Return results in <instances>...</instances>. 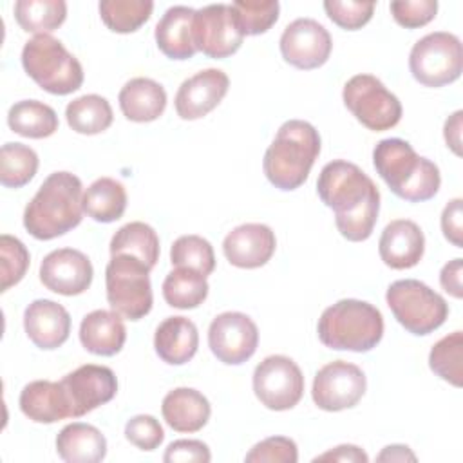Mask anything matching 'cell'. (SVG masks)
Masks as SVG:
<instances>
[{"mask_svg":"<svg viewBox=\"0 0 463 463\" xmlns=\"http://www.w3.org/2000/svg\"><path fill=\"white\" fill-rule=\"evenodd\" d=\"M56 452L67 463H98L107 456V439L94 425L74 421L58 432Z\"/></svg>","mask_w":463,"mask_h":463,"instance_id":"83f0119b","label":"cell"},{"mask_svg":"<svg viewBox=\"0 0 463 463\" xmlns=\"http://www.w3.org/2000/svg\"><path fill=\"white\" fill-rule=\"evenodd\" d=\"M81 206L96 222H114L123 217L127 208L125 186L112 177H99L83 194Z\"/></svg>","mask_w":463,"mask_h":463,"instance_id":"f1b7e54d","label":"cell"},{"mask_svg":"<svg viewBox=\"0 0 463 463\" xmlns=\"http://www.w3.org/2000/svg\"><path fill=\"white\" fill-rule=\"evenodd\" d=\"M317 194L335 212L340 235L351 242L371 237L380 212V192L373 179L354 163L335 159L318 175Z\"/></svg>","mask_w":463,"mask_h":463,"instance_id":"6da1fadb","label":"cell"},{"mask_svg":"<svg viewBox=\"0 0 463 463\" xmlns=\"http://www.w3.org/2000/svg\"><path fill=\"white\" fill-rule=\"evenodd\" d=\"M409 69L414 80L425 87L436 89L456 81L463 71L459 38L447 31L425 34L411 49Z\"/></svg>","mask_w":463,"mask_h":463,"instance_id":"9c48e42d","label":"cell"},{"mask_svg":"<svg viewBox=\"0 0 463 463\" xmlns=\"http://www.w3.org/2000/svg\"><path fill=\"white\" fill-rule=\"evenodd\" d=\"M83 186L71 172H52L24 210V228L38 241L65 235L81 222Z\"/></svg>","mask_w":463,"mask_h":463,"instance_id":"7a4b0ae2","label":"cell"},{"mask_svg":"<svg viewBox=\"0 0 463 463\" xmlns=\"http://www.w3.org/2000/svg\"><path fill=\"white\" fill-rule=\"evenodd\" d=\"M230 78L221 69H204L190 76L177 89L174 105L181 119L194 121L212 112L226 96Z\"/></svg>","mask_w":463,"mask_h":463,"instance_id":"ac0fdd59","label":"cell"},{"mask_svg":"<svg viewBox=\"0 0 463 463\" xmlns=\"http://www.w3.org/2000/svg\"><path fill=\"white\" fill-rule=\"evenodd\" d=\"M38 170V154L24 143H5L0 150V183L5 188L25 186Z\"/></svg>","mask_w":463,"mask_h":463,"instance_id":"e575fe53","label":"cell"},{"mask_svg":"<svg viewBox=\"0 0 463 463\" xmlns=\"http://www.w3.org/2000/svg\"><path fill=\"white\" fill-rule=\"evenodd\" d=\"M317 333L329 349L367 353L383 336V317L365 300L342 298L322 311Z\"/></svg>","mask_w":463,"mask_h":463,"instance_id":"5b68a950","label":"cell"},{"mask_svg":"<svg viewBox=\"0 0 463 463\" xmlns=\"http://www.w3.org/2000/svg\"><path fill=\"white\" fill-rule=\"evenodd\" d=\"M253 392L266 409H293L304 394V374L289 356H266L253 371Z\"/></svg>","mask_w":463,"mask_h":463,"instance_id":"8fae6325","label":"cell"},{"mask_svg":"<svg viewBox=\"0 0 463 463\" xmlns=\"http://www.w3.org/2000/svg\"><path fill=\"white\" fill-rule=\"evenodd\" d=\"M22 65L43 90L67 96L83 83V69L60 40L51 34H34L22 49Z\"/></svg>","mask_w":463,"mask_h":463,"instance_id":"8992f818","label":"cell"},{"mask_svg":"<svg viewBox=\"0 0 463 463\" xmlns=\"http://www.w3.org/2000/svg\"><path fill=\"white\" fill-rule=\"evenodd\" d=\"M385 300L398 324L416 336L436 331L449 317L445 298L416 279L392 282L387 288Z\"/></svg>","mask_w":463,"mask_h":463,"instance_id":"52a82bcc","label":"cell"},{"mask_svg":"<svg viewBox=\"0 0 463 463\" xmlns=\"http://www.w3.org/2000/svg\"><path fill=\"white\" fill-rule=\"evenodd\" d=\"M150 268L132 255H112L105 268L107 300L118 315L139 320L152 309Z\"/></svg>","mask_w":463,"mask_h":463,"instance_id":"ba28073f","label":"cell"},{"mask_svg":"<svg viewBox=\"0 0 463 463\" xmlns=\"http://www.w3.org/2000/svg\"><path fill=\"white\" fill-rule=\"evenodd\" d=\"M208 345L219 362L226 365H241L255 354L259 329L248 315L226 311L212 320Z\"/></svg>","mask_w":463,"mask_h":463,"instance_id":"5bb4252c","label":"cell"},{"mask_svg":"<svg viewBox=\"0 0 463 463\" xmlns=\"http://www.w3.org/2000/svg\"><path fill=\"white\" fill-rule=\"evenodd\" d=\"M125 438L136 445L139 450H156L163 439H165V430L161 423L150 416V414H137L132 416L127 425H125Z\"/></svg>","mask_w":463,"mask_h":463,"instance_id":"7bdbcfd3","label":"cell"},{"mask_svg":"<svg viewBox=\"0 0 463 463\" xmlns=\"http://www.w3.org/2000/svg\"><path fill=\"white\" fill-rule=\"evenodd\" d=\"M199 347V333L195 324L186 317L165 318L154 335V349L157 356L170 365L190 362Z\"/></svg>","mask_w":463,"mask_h":463,"instance_id":"d4e9b609","label":"cell"},{"mask_svg":"<svg viewBox=\"0 0 463 463\" xmlns=\"http://www.w3.org/2000/svg\"><path fill=\"white\" fill-rule=\"evenodd\" d=\"M208 280L203 273L188 268L172 269L163 280V298L177 309H194L208 297Z\"/></svg>","mask_w":463,"mask_h":463,"instance_id":"1f68e13d","label":"cell"},{"mask_svg":"<svg viewBox=\"0 0 463 463\" xmlns=\"http://www.w3.org/2000/svg\"><path fill=\"white\" fill-rule=\"evenodd\" d=\"M29 260H31L29 251L20 239L7 233L0 237V266H2L0 291H7L11 286H16L24 279L29 268Z\"/></svg>","mask_w":463,"mask_h":463,"instance_id":"ab89813d","label":"cell"},{"mask_svg":"<svg viewBox=\"0 0 463 463\" xmlns=\"http://www.w3.org/2000/svg\"><path fill=\"white\" fill-rule=\"evenodd\" d=\"M378 461H416V456L407 445H387L376 458Z\"/></svg>","mask_w":463,"mask_h":463,"instance_id":"f907efd6","label":"cell"},{"mask_svg":"<svg viewBox=\"0 0 463 463\" xmlns=\"http://www.w3.org/2000/svg\"><path fill=\"white\" fill-rule=\"evenodd\" d=\"M14 18L25 33L49 34L65 22L67 4L63 0H18Z\"/></svg>","mask_w":463,"mask_h":463,"instance_id":"836d02e7","label":"cell"},{"mask_svg":"<svg viewBox=\"0 0 463 463\" xmlns=\"http://www.w3.org/2000/svg\"><path fill=\"white\" fill-rule=\"evenodd\" d=\"M71 407V418H81L110 402L118 392V380L110 367L87 364L60 380Z\"/></svg>","mask_w":463,"mask_h":463,"instance_id":"9a60e30c","label":"cell"},{"mask_svg":"<svg viewBox=\"0 0 463 463\" xmlns=\"http://www.w3.org/2000/svg\"><path fill=\"white\" fill-rule=\"evenodd\" d=\"M161 414L170 429L177 432H197L208 423L212 407L199 391L177 387L163 398Z\"/></svg>","mask_w":463,"mask_h":463,"instance_id":"cb8c5ba5","label":"cell"},{"mask_svg":"<svg viewBox=\"0 0 463 463\" xmlns=\"http://www.w3.org/2000/svg\"><path fill=\"white\" fill-rule=\"evenodd\" d=\"M318 154V130L307 121L289 119L280 125L264 154V175L279 190H297L306 183Z\"/></svg>","mask_w":463,"mask_h":463,"instance_id":"277c9868","label":"cell"},{"mask_svg":"<svg viewBox=\"0 0 463 463\" xmlns=\"http://www.w3.org/2000/svg\"><path fill=\"white\" fill-rule=\"evenodd\" d=\"M313 461H349V463H367L369 456L356 445H338L317 456Z\"/></svg>","mask_w":463,"mask_h":463,"instance_id":"c3c4849f","label":"cell"},{"mask_svg":"<svg viewBox=\"0 0 463 463\" xmlns=\"http://www.w3.org/2000/svg\"><path fill=\"white\" fill-rule=\"evenodd\" d=\"M378 251L383 264L392 269L414 268L425 251L423 232L411 219H394L383 228Z\"/></svg>","mask_w":463,"mask_h":463,"instance_id":"44dd1931","label":"cell"},{"mask_svg":"<svg viewBox=\"0 0 463 463\" xmlns=\"http://www.w3.org/2000/svg\"><path fill=\"white\" fill-rule=\"evenodd\" d=\"M192 31L195 49L215 60L235 54L244 40L228 4H212L195 11Z\"/></svg>","mask_w":463,"mask_h":463,"instance_id":"4fadbf2b","label":"cell"},{"mask_svg":"<svg viewBox=\"0 0 463 463\" xmlns=\"http://www.w3.org/2000/svg\"><path fill=\"white\" fill-rule=\"evenodd\" d=\"M342 99L356 121L369 130H389L402 119L400 99L373 74L349 78L344 85Z\"/></svg>","mask_w":463,"mask_h":463,"instance_id":"30bf717a","label":"cell"},{"mask_svg":"<svg viewBox=\"0 0 463 463\" xmlns=\"http://www.w3.org/2000/svg\"><path fill=\"white\" fill-rule=\"evenodd\" d=\"M324 9L331 22L347 31L362 29L374 13V2L354 0H326Z\"/></svg>","mask_w":463,"mask_h":463,"instance_id":"60d3db41","label":"cell"},{"mask_svg":"<svg viewBox=\"0 0 463 463\" xmlns=\"http://www.w3.org/2000/svg\"><path fill=\"white\" fill-rule=\"evenodd\" d=\"M367 380L364 371L345 360H335L318 369L313 380L311 396L318 409L338 412L354 407L365 394Z\"/></svg>","mask_w":463,"mask_h":463,"instance_id":"7c38bea8","label":"cell"},{"mask_svg":"<svg viewBox=\"0 0 463 463\" xmlns=\"http://www.w3.org/2000/svg\"><path fill=\"white\" fill-rule=\"evenodd\" d=\"M24 329L36 347L45 351L58 349L69 338L71 315L61 304L49 298H38L24 311Z\"/></svg>","mask_w":463,"mask_h":463,"instance_id":"ffe728a7","label":"cell"},{"mask_svg":"<svg viewBox=\"0 0 463 463\" xmlns=\"http://www.w3.org/2000/svg\"><path fill=\"white\" fill-rule=\"evenodd\" d=\"M92 264L85 253L74 248H60L47 253L40 264L42 284L58 295L74 297L89 289Z\"/></svg>","mask_w":463,"mask_h":463,"instance_id":"e0dca14e","label":"cell"},{"mask_svg":"<svg viewBox=\"0 0 463 463\" xmlns=\"http://www.w3.org/2000/svg\"><path fill=\"white\" fill-rule=\"evenodd\" d=\"M396 24L405 29H416L427 25L438 11L436 0H394L389 5Z\"/></svg>","mask_w":463,"mask_h":463,"instance_id":"ee69618b","label":"cell"},{"mask_svg":"<svg viewBox=\"0 0 463 463\" xmlns=\"http://www.w3.org/2000/svg\"><path fill=\"white\" fill-rule=\"evenodd\" d=\"M331 49V34L313 18L293 20L280 36L282 58L302 71L322 67L329 60Z\"/></svg>","mask_w":463,"mask_h":463,"instance_id":"2e32d148","label":"cell"},{"mask_svg":"<svg viewBox=\"0 0 463 463\" xmlns=\"http://www.w3.org/2000/svg\"><path fill=\"white\" fill-rule=\"evenodd\" d=\"M194 14L186 5H174L165 11L156 25V43L159 51L170 60H188L197 49L194 45Z\"/></svg>","mask_w":463,"mask_h":463,"instance_id":"603a6c76","label":"cell"},{"mask_svg":"<svg viewBox=\"0 0 463 463\" xmlns=\"http://www.w3.org/2000/svg\"><path fill=\"white\" fill-rule=\"evenodd\" d=\"M18 405L36 423H54L71 418V407L60 382L34 380L27 383L20 392Z\"/></svg>","mask_w":463,"mask_h":463,"instance_id":"484cf974","label":"cell"},{"mask_svg":"<svg viewBox=\"0 0 463 463\" xmlns=\"http://www.w3.org/2000/svg\"><path fill=\"white\" fill-rule=\"evenodd\" d=\"M230 5L244 36L262 34L279 20L280 4L277 0H237Z\"/></svg>","mask_w":463,"mask_h":463,"instance_id":"f35d334b","label":"cell"},{"mask_svg":"<svg viewBox=\"0 0 463 463\" xmlns=\"http://www.w3.org/2000/svg\"><path fill=\"white\" fill-rule=\"evenodd\" d=\"M461 199H452L441 213V230L449 242H452L456 248L463 246L461 235H463V210H461Z\"/></svg>","mask_w":463,"mask_h":463,"instance_id":"bcb514c9","label":"cell"},{"mask_svg":"<svg viewBox=\"0 0 463 463\" xmlns=\"http://www.w3.org/2000/svg\"><path fill=\"white\" fill-rule=\"evenodd\" d=\"M461 110H456L443 127V136L447 141V146H450V150L456 156H461Z\"/></svg>","mask_w":463,"mask_h":463,"instance_id":"681fc988","label":"cell"},{"mask_svg":"<svg viewBox=\"0 0 463 463\" xmlns=\"http://www.w3.org/2000/svg\"><path fill=\"white\" fill-rule=\"evenodd\" d=\"M212 459L210 449L199 439H175L163 456L166 463H208Z\"/></svg>","mask_w":463,"mask_h":463,"instance_id":"f6af8a7d","label":"cell"},{"mask_svg":"<svg viewBox=\"0 0 463 463\" xmlns=\"http://www.w3.org/2000/svg\"><path fill=\"white\" fill-rule=\"evenodd\" d=\"M373 165L394 195L409 203H423L432 199L441 184V175L427 157L400 137H387L376 143L373 150Z\"/></svg>","mask_w":463,"mask_h":463,"instance_id":"3957f363","label":"cell"},{"mask_svg":"<svg viewBox=\"0 0 463 463\" xmlns=\"http://www.w3.org/2000/svg\"><path fill=\"white\" fill-rule=\"evenodd\" d=\"M277 239L269 226L246 222L233 228L222 242L224 257L232 266L255 269L264 266L275 253Z\"/></svg>","mask_w":463,"mask_h":463,"instance_id":"d6986e66","label":"cell"},{"mask_svg":"<svg viewBox=\"0 0 463 463\" xmlns=\"http://www.w3.org/2000/svg\"><path fill=\"white\" fill-rule=\"evenodd\" d=\"M7 125L24 137L43 139L58 130V116L54 109L43 101L22 99L9 109Z\"/></svg>","mask_w":463,"mask_h":463,"instance_id":"f546056e","label":"cell"},{"mask_svg":"<svg viewBox=\"0 0 463 463\" xmlns=\"http://www.w3.org/2000/svg\"><path fill=\"white\" fill-rule=\"evenodd\" d=\"M65 118L74 132L94 136L112 125L114 114L110 103L103 96L85 94L65 107Z\"/></svg>","mask_w":463,"mask_h":463,"instance_id":"d6a6232c","label":"cell"},{"mask_svg":"<svg viewBox=\"0 0 463 463\" xmlns=\"http://www.w3.org/2000/svg\"><path fill=\"white\" fill-rule=\"evenodd\" d=\"M244 461L248 463H297L298 449L291 438L271 436L251 447Z\"/></svg>","mask_w":463,"mask_h":463,"instance_id":"b9f144b4","label":"cell"},{"mask_svg":"<svg viewBox=\"0 0 463 463\" xmlns=\"http://www.w3.org/2000/svg\"><path fill=\"white\" fill-rule=\"evenodd\" d=\"M123 116L136 123L156 121L166 107V92L161 83L150 78H132L118 96Z\"/></svg>","mask_w":463,"mask_h":463,"instance_id":"4316f807","label":"cell"},{"mask_svg":"<svg viewBox=\"0 0 463 463\" xmlns=\"http://www.w3.org/2000/svg\"><path fill=\"white\" fill-rule=\"evenodd\" d=\"M170 262L175 268H188L208 277L215 269L212 244L201 235H181L170 248Z\"/></svg>","mask_w":463,"mask_h":463,"instance_id":"74e56055","label":"cell"},{"mask_svg":"<svg viewBox=\"0 0 463 463\" xmlns=\"http://www.w3.org/2000/svg\"><path fill=\"white\" fill-rule=\"evenodd\" d=\"M109 250L110 255H132L152 269L159 259V237L150 224L134 221L112 235Z\"/></svg>","mask_w":463,"mask_h":463,"instance_id":"4dcf8cb0","label":"cell"},{"mask_svg":"<svg viewBox=\"0 0 463 463\" xmlns=\"http://www.w3.org/2000/svg\"><path fill=\"white\" fill-rule=\"evenodd\" d=\"M439 282L441 288L452 295L454 298H461L463 297V286H461V259H454L450 262H447L441 268L439 273Z\"/></svg>","mask_w":463,"mask_h":463,"instance_id":"7dc6e473","label":"cell"},{"mask_svg":"<svg viewBox=\"0 0 463 463\" xmlns=\"http://www.w3.org/2000/svg\"><path fill=\"white\" fill-rule=\"evenodd\" d=\"M125 340L127 329L116 311H90L80 324V342L92 354L114 356L123 349Z\"/></svg>","mask_w":463,"mask_h":463,"instance_id":"7402d4cb","label":"cell"},{"mask_svg":"<svg viewBox=\"0 0 463 463\" xmlns=\"http://www.w3.org/2000/svg\"><path fill=\"white\" fill-rule=\"evenodd\" d=\"M154 4L148 0H103L99 16L103 24L119 34L137 31L152 14Z\"/></svg>","mask_w":463,"mask_h":463,"instance_id":"d590c367","label":"cell"},{"mask_svg":"<svg viewBox=\"0 0 463 463\" xmlns=\"http://www.w3.org/2000/svg\"><path fill=\"white\" fill-rule=\"evenodd\" d=\"M463 333L454 331L441 340H438L429 353V367L441 380L449 382L454 387L463 383Z\"/></svg>","mask_w":463,"mask_h":463,"instance_id":"8d00e7d4","label":"cell"}]
</instances>
